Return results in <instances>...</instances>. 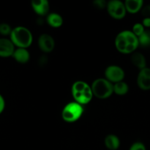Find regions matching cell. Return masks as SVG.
<instances>
[{"label":"cell","mask_w":150,"mask_h":150,"mask_svg":"<svg viewBox=\"0 0 150 150\" xmlns=\"http://www.w3.org/2000/svg\"><path fill=\"white\" fill-rule=\"evenodd\" d=\"M83 113V105L77 102H71L64 107L62 117L67 122H74L81 118Z\"/></svg>","instance_id":"obj_4"},{"label":"cell","mask_w":150,"mask_h":150,"mask_svg":"<svg viewBox=\"0 0 150 150\" xmlns=\"http://www.w3.org/2000/svg\"><path fill=\"white\" fill-rule=\"evenodd\" d=\"M47 23L48 25L54 28L60 27L63 24V18L59 14L56 13H51L47 16Z\"/></svg>","instance_id":"obj_16"},{"label":"cell","mask_w":150,"mask_h":150,"mask_svg":"<svg viewBox=\"0 0 150 150\" xmlns=\"http://www.w3.org/2000/svg\"><path fill=\"white\" fill-rule=\"evenodd\" d=\"M142 23L144 27L150 28V18H144Z\"/></svg>","instance_id":"obj_25"},{"label":"cell","mask_w":150,"mask_h":150,"mask_svg":"<svg viewBox=\"0 0 150 150\" xmlns=\"http://www.w3.org/2000/svg\"><path fill=\"white\" fill-rule=\"evenodd\" d=\"M104 143L107 149L109 150H117L120 146V139L114 134L108 135L105 137Z\"/></svg>","instance_id":"obj_14"},{"label":"cell","mask_w":150,"mask_h":150,"mask_svg":"<svg viewBox=\"0 0 150 150\" xmlns=\"http://www.w3.org/2000/svg\"><path fill=\"white\" fill-rule=\"evenodd\" d=\"M10 39L15 46L18 48H27L32 43V32L24 26H17L13 29Z\"/></svg>","instance_id":"obj_2"},{"label":"cell","mask_w":150,"mask_h":150,"mask_svg":"<svg viewBox=\"0 0 150 150\" xmlns=\"http://www.w3.org/2000/svg\"><path fill=\"white\" fill-rule=\"evenodd\" d=\"M73 97L76 102L79 103L81 105H83L89 103L92 100V97H93L92 88H91V86H89L85 90L73 95Z\"/></svg>","instance_id":"obj_10"},{"label":"cell","mask_w":150,"mask_h":150,"mask_svg":"<svg viewBox=\"0 0 150 150\" xmlns=\"http://www.w3.org/2000/svg\"><path fill=\"white\" fill-rule=\"evenodd\" d=\"M12 31H13V29L8 23H0V35L2 36H8L11 35Z\"/></svg>","instance_id":"obj_19"},{"label":"cell","mask_w":150,"mask_h":150,"mask_svg":"<svg viewBox=\"0 0 150 150\" xmlns=\"http://www.w3.org/2000/svg\"><path fill=\"white\" fill-rule=\"evenodd\" d=\"M105 79L113 84L122 81L125 78V72L122 67L117 65H110L105 70Z\"/></svg>","instance_id":"obj_6"},{"label":"cell","mask_w":150,"mask_h":150,"mask_svg":"<svg viewBox=\"0 0 150 150\" xmlns=\"http://www.w3.org/2000/svg\"><path fill=\"white\" fill-rule=\"evenodd\" d=\"M129 150H146V146L142 142H136L130 146Z\"/></svg>","instance_id":"obj_21"},{"label":"cell","mask_w":150,"mask_h":150,"mask_svg":"<svg viewBox=\"0 0 150 150\" xmlns=\"http://www.w3.org/2000/svg\"><path fill=\"white\" fill-rule=\"evenodd\" d=\"M142 14L144 18H150V4L143 7L142 9Z\"/></svg>","instance_id":"obj_22"},{"label":"cell","mask_w":150,"mask_h":150,"mask_svg":"<svg viewBox=\"0 0 150 150\" xmlns=\"http://www.w3.org/2000/svg\"><path fill=\"white\" fill-rule=\"evenodd\" d=\"M4 108H5V101L2 95L0 94V114L4 111Z\"/></svg>","instance_id":"obj_24"},{"label":"cell","mask_w":150,"mask_h":150,"mask_svg":"<svg viewBox=\"0 0 150 150\" xmlns=\"http://www.w3.org/2000/svg\"><path fill=\"white\" fill-rule=\"evenodd\" d=\"M92 93L100 99H106L114 93V84L105 79H98L92 83Z\"/></svg>","instance_id":"obj_3"},{"label":"cell","mask_w":150,"mask_h":150,"mask_svg":"<svg viewBox=\"0 0 150 150\" xmlns=\"http://www.w3.org/2000/svg\"><path fill=\"white\" fill-rule=\"evenodd\" d=\"M94 4H95V6L98 7L99 9H103L107 6V4L105 3V1H103V0H98V1H95V2H94Z\"/></svg>","instance_id":"obj_23"},{"label":"cell","mask_w":150,"mask_h":150,"mask_svg":"<svg viewBox=\"0 0 150 150\" xmlns=\"http://www.w3.org/2000/svg\"><path fill=\"white\" fill-rule=\"evenodd\" d=\"M125 5L127 12L131 14H136L143 8L144 1L142 0H127L125 1Z\"/></svg>","instance_id":"obj_13"},{"label":"cell","mask_w":150,"mask_h":150,"mask_svg":"<svg viewBox=\"0 0 150 150\" xmlns=\"http://www.w3.org/2000/svg\"><path fill=\"white\" fill-rule=\"evenodd\" d=\"M129 91V86L127 83L122 81L114 83V92L117 95L122 96L126 95Z\"/></svg>","instance_id":"obj_17"},{"label":"cell","mask_w":150,"mask_h":150,"mask_svg":"<svg viewBox=\"0 0 150 150\" xmlns=\"http://www.w3.org/2000/svg\"><path fill=\"white\" fill-rule=\"evenodd\" d=\"M139 45L143 48L150 47V30L146 29L143 34L139 38Z\"/></svg>","instance_id":"obj_18"},{"label":"cell","mask_w":150,"mask_h":150,"mask_svg":"<svg viewBox=\"0 0 150 150\" xmlns=\"http://www.w3.org/2000/svg\"><path fill=\"white\" fill-rule=\"evenodd\" d=\"M107 11L111 17L117 20H121L126 16V10L125 2L120 0H111L107 3Z\"/></svg>","instance_id":"obj_5"},{"label":"cell","mask_w":150,"mask_h":150,"mask_svg":"<svg viewBox=\"0 0 150 150\" xmlns=\"http://www.w3.org/2000/svg\"><path fill=\"white\" fill-rule=\"evenodd\" d=\"M38 46L40 49L45 53H50L55 47L54 40L51 35L48 34H42L38 39Z\"/></svg>","instance_id":"obj_7"},{"label":"cell","mask_w":150,"mask_h":150,"mask_svg":"<svg viewBox=\"0 0 150 150\" xmlns=\"http://www.w3.org/2000/svg\"><path fill=\"white\" fill-rule=\"evenodd\" d=\"M15 50L14 44L10 39L0 38V57H13Z\"/></svg>","instance_id":"obj_9"},{"label":"cell","mask_w":150,"mask_h":150,"mask_svg":"<svg viewBox=\"0 0 150 150\" xmlns=\"http://www.w3.org/2000/svg\"><path fill=\"white\" fill-rule=\"evenodd\" d=\"M145 30H146V29H145V27L143 26L142 23H136V24L133 25L132 32L134 33V35H136V36H137L138 38H139V36H141V35L144 32Z\"/></svg>","instance_id":"obj_20"},{"label":"cell","mask_w":150,"mask_h":150,"mask_svg":"<svg viewBox=\"0 0 150 150\" xmlns=\"http://www.w3.org/2000/svg\"><path fill=\"white\" fill-rule=\"evenodd\" d=\"M32 7L34 11L39 16H45L49 11V3L47 0H33Z\"/></svg>","instance_id":"obj_11"},{"label":"cell","mask_w":150,"mask_h":150,"mask_svg":"<svg viewBox=\"0 0 150 150\" xmlns=\"http://www.w3.org/2000/svg\"><path fill=\"white\" fill-rule=\"evenodd\" d=\"M13 57L18 63L25 64L29 62L30 59V54L26 48H17L13 53Z\"/></svg>","instance_id":"obj_12"},{"label":"cell","mask_w":150,"mask_h":150,"mask_svg":"<svg viewBox=\"0 0 150 150\" xmlns=\"http://www.w3.org/2000/svg\"><path fill=\"white\" fill-rule=\"evenodd\" d=\"M132 63L134 66H136L139 70L146 67V60L144 56L139 52L133 53L131 57Z\"/></svg>","instance_id":"obj_15"},{"label":"cell","mask_w":150,"mask_h":150,"mask_svg":"<svg viewBox=\"0 0 150 150\" xmlns=\"http://www.w3.org/2000/svg\"><path fill=\"white\" fill-rule=\"evenodd\" d=\"M115 47L117 51L124 54L134 53L139 46V38L132 31L120 32L115 38Z\"/></svg>","instance_id":"obj_1"},{"label":"cell","mask_w":150,"mask_h":150,"mask_svg":"<svg viewBox=\"0 0 150 150\" xmlns=\"http://www.w3.org/2000/svg\"><path fill=\"white\" fill-rule=\"evenodd\" d=\"M137 84L142 90H150V68L149 67H145L139 71L137 77Z\"/></svg>","instance_id":"obj_8"}]
</instances>
